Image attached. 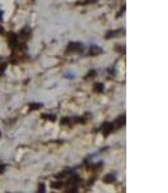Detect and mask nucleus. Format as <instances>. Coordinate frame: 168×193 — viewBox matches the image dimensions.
Returning <instances> with one entry per match:
<instances>
[{
  "mask_svg": "<svg viewBox=\"0 0 168 193\" xmlns=\"http://www.w3.org/2000/svg\"><path fill=\"white\" fill-rule=\"evenodd\" d=\"M30 37V30L28 29V28H25L22 30V31L20 33V38L21 39H23V41H26V39H28Z\"/></svg>",
  "mask_w": 168,
  "mask_h": 193,
  "instance_id": "5",
  "label": "nucleus"
},
{
  "mask_svg": "<svg viewBox=\"0 0 168 193\" xmlns=\"http://www.w3.org/2000/svg\"><path fill=\"white\" fill-rule=\"evenodd\" d=\"M17 42H19V37H17L16 34H9V41H8V43H9L11 47H16L17 46Z\"/></svg>",
  "mask_w": 168,
  "mask_h": 193,
  "instance_id": "4",
  "label": "nucleus"
},
{
  "mask_svg": "<svg viewBox=\"0 0 168 193\" xmlns=\"http://www.w3.org/2000/svg\"><path fill=\"white\" fill-rule=\"evenodd\" d=\"M125 124V115H121L117 117V120H116V125L117 127H122Z\"/></svg>",
  "mask_w": 168,
  "mask_h": 193,
  "instance_id": "8",
  "label": "nucleus"
},
{
  "mask_svg": "<svg viewBox=\"0 0 168 193\" xmlns=\"http://www.w3.org/2000/svg\"><path fill=\"white\" fill-rule=\"evenodd\" d=\"M103 52V48L99 47V46H91L90 47V55L93 56H97V55H100Z\"/></svg>",
  "mask_w": 168,
  "mask_h": 193,
  "instance_id": "2",
  "label": "nucleus"
},
{
  "mask_svg": "<svg viewBox=\"0 0 168 193\" xmlns=\"http://www.w3.org/2000/svg\"><path fill=\"white\" fill-rule=\"evenodd\" d=\"M91 76H95V71H91V72H89V74L86 77H91Z\"/></svg>",
  "mask_w": 168,
  "mask_h": 193,
  "instance_id": "15",
  "label": "nucleus"
},
{
  "mask_svg": "<svg viewBox=\"0 0 168 193\" xmlns=\"http://www.w3.org/2000/svg\"><path fill=\"white\" fill-rule=\"evenodd\" d=\"M83 47L81 46L80 43H76V42H72L68 46V51H82Z\"/></svg>",
  "mask_w": 168,
  "mask_h": 193,
  "instance_id": "3",
  "label": "nucleus"
},
{
  "mask_svg": "<svg viewBox=\"0 0 168 193\" xmlns=\"http://www.w3.org/2000/svg\"><path fill=\"white\" fill-rule=\"evenodd\" d=\"M103 90H104V85H103V84L98 82V84H95V85H94V91L95 93H103Z\"/></svg>",
  "mask_w": 168,
  "mask_h": 193,
  "instance_id": "6",
  "label": "nucleus"
},
{
  "mask_svg": "<svg viewBox=\"0 0 168 193\" xmlns=\"http://www.w3.org/2000/svg\"><path fill=\"white\" fill-rule=\"evenodd\" d=\"M122 30H115V31H108L107 33V35H106V38L107 39H110V38H112V37H116V34H119V33H121Z\"/></svg>",
  "mask_w": 168,
  "mask_h": 193,
  "instance_id": "9",
  "label": "nucleus"
},
{
  "mask_svg": "<svg viewBox=\"0 0 168 193\" xmlns=\"http://www.w3.org/2000/svg\"><path fill=\"white\" fill-rule=\"evenodd\" d=\"M39 192H44V184H41L39 185Z\"/></svg>",
  "mask_w": 168,
  "mask_h": 193,
  "instance_id": "16",
  "label": "nucleus"
},
{
  "mask_svg": "<svg viewBox=\"0 0 168 193\" xmlns=\"http://www.w3.org/2000/svg\"><path fill=\"white\" fill-rule=\"evenodd\" d=\"M0 136H1V132H0Z\"/></svg>",
  "mask_w": 168,
  "mask_h": 193,
  "instance_id": "18",
  "label": "nucleus"
},
{
  "mask_svg": "<svg viewBox=\"0 0 168 193\" xmlns=\"http://www.w3.org/2000/svg\"><path fill=\"white\" fill-rule=\"evenodd\" d=\"M115 179H116V176L113 174H108V175H106V176H104V182L106 183H113L115 182Z\"/></svg>",
  "mask_w": 168,
  "mask_h": 193,
  "instance_id": "7",
  "label": "nucleus"
},
{
  "mask_svg": "<svg viewBox=\"0 0 168 193\" xmlns=\"http://www.w3.org/2000/svg\"><path fill=\"white\" fill-rule=\"evenodd\" d=\"M115 129V125L112 124V123H104L103 125H102V132H103V134H110L111 132Z\"/></svg>",
  "mask_w": 168,
  "mask_h": 193,
  "instance_id": "1",
  "label": "nucleus"
},
{
  "mask_svg": "<svg viewBox=\"0 0 168 193\" xmlns=\"http://www.w3.org/2000/svg\"><path fill=\"white\" fill-rule=\"evenodd\" d=\"M42 117H43V119H46V120H51V122H53V120H55V116H53V115H47V114L42 115Z\"/></svg>",
  "mask_w": 168,
  "mask_h": 193,
  "instance_id": "12",
  "label": "nucleus"
},
{
  "mask_svg": "<svg viewBox=\"0 0 168 193\" xmlns=\"http://www.w3.org/2000/svg\"><path fill=\"white\" fill-rule=\"evenodd\" d=\"M0 20H1V13H0Z\"/></svg>",
  "mask_w": 168,
  "mask_h": 193,
  "instance_id": "17",
  "label": "nucleus"
},
{
  "mask_svg": "<svg viewBox=\"0 0 168 193\" xmlns=\"http://www.w3.org/2000/svg\"><path fill=\"white\" fill-rule=\"evenodd\" d=\"M42 106H43L42 103H30L29 104V108H30V110H39Z\"/></svg>",
  "mask_w": 168,
  "mask_h": 193,
  "instance_id": "10",
  "label": "nucleus"
},
{
  "mask_svg": "<svg viewBox=\"0 0 168 193\" xmlns=\"http://www.w3.org/2000/svg\"><path fill=\"white\" fill-rule=\"evenodd\" d=\"M64 185L61 182H59V183H52L51 184V188H56V189H59V188H61V187Z\"/></svg>",
  "mask_w": 168,
  "mask_h": 193,
  "instance_id": "11",
  "label": "nucleus"
},
{
  "mask_svg": "<svg viewBox=\"0 0 168 193\" xmlns=\"http://www.w3.org/2000/svg\"><path fill=\"white\" fill-rule=\"evenodd\" d=\"M5 68H7V63H4V64H1V65H0V74H1L3 72L5 71Z\"/></svg>",
  "mask_w": 168,
  "mask_h": 193,
  "instance_id": "13",
  "label": "nucleus"
},
{
  "mask_svg": "<svg viewBox=\"0 0 168 193\" xmlns=\"http://www.w3.org/2000/svg\"><path fill=\"white\" fill-rule=\"evenodd\" d=\"M4 170H5V166L4 164H0V174L4 172Z\"/></svg>",
  "mask_w": 168,
  "mask_h": 193,
  "instance_id": "14",
  "label": "nucleus"
}]
</instances>
